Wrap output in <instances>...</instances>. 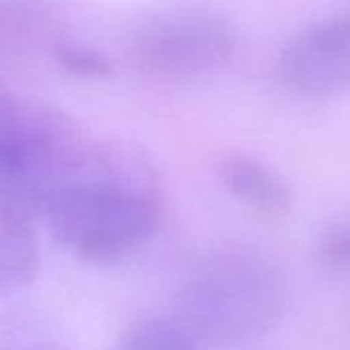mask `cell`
<instances>
[{
	"instance_id": "cell-8",
	"label": "cell",
	"mask_w": 350,
	"mask_h": 350,
	"mask_svg": "<svg viewBox=\"0 0 350 350\" xmlns=\"http://www.w3.org/2000/svg\"><path fill=\"white\" fill-rule=\"evenodd\" d=\"M116 350H200V344L173 317H148L132 323Z\"/></svg>"
},
{
	"instance_id": "cell-1",
	"label": "cell",
	"mask_w": 350,
	"mask_h": 350,
	"mask_svg": "<svg viewBox=\"0 0 350 350\" xmlns=\"http://www.w3.org/2000/svg\"><path fill=\"white\" fill-rule=\"evenodd\" d=\"M161 215L159 178L148 157L126 142L95 140L44 219L79 260L116 264L152 239Z\"/></svg>"
},
{
	"instance_id": "cell-7",
	"label": "cell",
	"mask_w": 350,
	"mask_h": 350,
	"mask_svg": "<svg viewBox=\"0 0 350 350\" xmlns=\"http://www.w3.org/2000/svg\"><path fill=\"white\" fill-rule=\"evenodd\" d=\"M40 272V245L31 223L0 215V299L19 293Z\"/></svg>"
},
{
	"instance_id": "cell-5",
	"label": "cell",
	"mask_w": 350,
	"mask_h": 350,
	"mask_svg": "<svg viewBox=\"0 0 350 350\" xmlns=\"http://www.w3.org/2000/svg\"><path fill=\"white\" fill-rule=\"evenodd\" d=\"M276 75L284 89L303 99L350 93V15L295 33L280 50Z\"/></svg>"
},
{
	"instance_id": "cell-2",
	"label": "cell",
	"mask_w": 350,
	"mask_h": 350,
	"mask_svg": "<svg viewBox=\"0 0 350 350\" xmlns=\"http://www.w3.org/2000/svg\"><path fill=\"white\" fill-rule=\"evenodd\" d=\"M93 142L70 113L0 77V215L44 219Z\"/></svg>"
},
{
	"instance_id": "cell-10",
	"label": "cell",
	"mask_w": 350,
	"mask_h": 350,
	"mask_svg": "<svg viewBox=\"0 0 350 350\" xmlns=\"http://www.w3.org/2000/svg\"><path fill=\"white\" fill-rule=\"evenodd\" d=\"M52 58L66 72L83 79H105L111 75L109 60L95 48L70 38H58L50 46Z\"/></svg>"
},
{
	"instance_id": "cell-3",
	"label": "cell",
	"mask_w": 350,
	"mask_h": 350,
	"mask_svg": "<svg viewBox=\"0 0 350 350\" xmlns=\"http://www.w3.org/2000/svg\"><path fill=\"white\" fill-rule=\"evenodd\" d=\"M282 303V280L268 260L225 252L186 280L173 319L200 346H235L268 332L278 321Z\"/></svg>"
},
{
	"instance_id": "cell-4",
	"label": "cell",
	"mask_w": 350,
	"mask_h": 350,
	"mask_svg": "<svg viewBox=\"0 0 350 350\" xmlns=\"http://www.w3.org/2000/svg\"><path fill=\"white\" fill-rule=\"evenodd\" d=\"M237 52L233 23L211 9L182 7L142 19L128 38L138 72L159 81H190L227 66Z\"/></svg>"
},
{
	"instance_id": "cell-9",
	"label": "cell",
	"mask_w": 350,
	"mask_h": 350,
	"mask_svg": "<svg viewBox=\"0 0 350 350\" xmlns=\"http://www.w3.org/2000/svg\"><path fill=\"white\" fill-rule=\"evenodd\" d=\"M0 350H62V346L36 311H13L0 317Z\"/></svg>"
},
{
	"instance_id": "cell-11",
	"label": "cell",
	"mask_w": 350,
	"mask_h": 350,
	"mask_svg": "<svg viewBox=\"0 0 350 350\" xmlns=\"http://www.w3.org/2000/svg\"><path fill=\"white\" fill-rule=\"evenodd\" d=\"M319 258L334 268L350 266V227L334 225L329 227L317 243Z\"/></svg>"
},
{
	"instance_id": "cell-6",
	"label": "cell",
	"mask_w": 350,
	"mask_h": 350,
	"mask_svg": "<svg viewBox=\"0 0 350 350\" xmlns=\"http://www.w3.org/2000/svg\"><path fill=\"white\" fill-rule=\"evenodd\" d=\"M219 178L227 192L260 223L274 225L288 217L293 194L284 180L260 159L231 152L219 163Z\"/></svg>"
}]
</instances>
